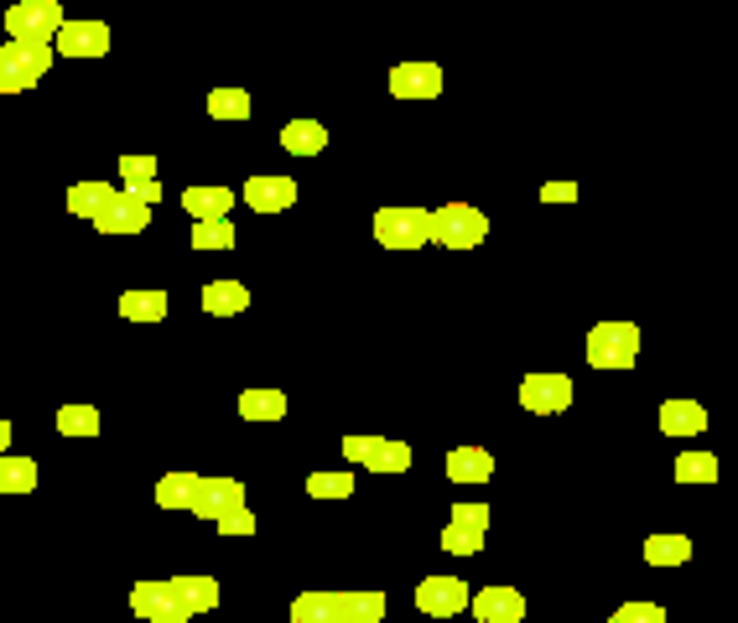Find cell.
<instances>
[{"mask_svg":"<svg viewBox=\"0 0 738 623\" xmlns=\"http://www.w3.org/2000/svg\"><path fill=\"white\" fill-rule=\"evenodd\" d=\"M375 239L385 250H422L427 245V214L422 208H380Z\"/></svg>","mask_w":738,"mask_h":623,"instance_id":"cell-5","label":"cell"},{"mask_svg":"<svg viewBox=\"0 0 738 623\" xmlns=\"http://www.w3.org/2000/svg\"><path fill=\"white\" fill-rule=\"evenodd\" d=\"M6 447H11V422L0 416V457H6Z\"/></svg>","mask_w":738,"mask_h":623,"instance_id":"cell-41","label":"cell"},{"mask_svg":"<svg viewBox=\"0 0 738 623\" xmlns=\"http://www.w3.org/2000/svg\"><path fill=\"white\" fill-rule=\"evenodd\" d=\"M370 623H385V619H370Z\"/></svg>","mask_w":738,"mask_h":623,"instance_id":"cell-42","label":"cell"},{"mask_svg":"<svg viewBox=\"0 0 738 623\" xmlns=\"http://www.w3.org/2000/svg\"><path fill=\"white\" fill-rule=\"evenodd\" d=\"M52 422H58L63 437H100V411L94 405H63Z\"/></svg>","mask_w":738,"mask_h":623,"instance_id":"cell-30","label":"cell"},{"mask_svg":"<svg viewBox=\"0 0 738 623\" xmlns=\"http://www.w3.org/2000/svg\"><path fill=\"white\" fill-rule=\"evenodd\" d=\"M214 530H219V536H256V515H250V509H235V515H224V520H214Z\"/></svg>","mask_w":738,"mask_h":623,"instance_id":"cell-38","label":"cell"},{"mask_svg":"<svg viewBox=\"0 0 738 623\" xmlns=\"http://www.w3.org/2000/svg\"><path fill=\"white\" fill-rule=\"evenodd\" d=\"M447 478L453 484H489L495 478V457L484 447H453L447 453Z\"/></svg>","mask_w":738,"mask_h":623,"instance_id":"cell-17","label":"cell"},{"mask_svg":"<svg viewBox=\"0 0 738 623\" xmlns=\"http://www.w3.org/2000/svg\"><path fill=\"white\" fill-rule=\"evenodd\" d=\"M121 318L162 322V318H167V291H125V297H121Z\"/></svg>","mask_w":738,"mask_h":623,"instance_id":"cell-26","label":"cell"},{"mask_svg":"<svg viewBox=\"0 0 738 623\" xmlns=\"http://www.w3.org/2000/svg\"><path fill=\"white\" fill-rule=\"evenodd\" d=\"M198 473H167L162 484H156V505L162 509H193V499H198Z\"/></svg>","mask_w":738,"mask_h":623,"instance_id":"cell-23","label":"cell"},{"mask_svg":"<svg viewBox=\"0 0 738 623\" xmlns=\"http://www.w3.org/2000/svg\"><path fill=\"white\" fill-rule=\"evenodd\" d=\"M479 546H484V536H468V530H453V525L443 530V551H453V557H474Z\"/></svg>","mask_w":738,"mask_h":623,"instance_id":"cell-39","label":"cell"},{"mask_svg":"<svg viewBox=\"0 0 738 623\" xmlns=\"http://www.w3.org/2000/svg\"><path fill=\"white\" fill-rule=\"evenodd\" d=\"M468 608H474V619L479 623H520L526 619V598H520L516 588H505V582L468 592Z\"/></svg>","mask_w":738,"mask_h":623,"instance_id":"cell-9","label":"cell"},{"mask_svg":"<svg viewBox=\"0 0 738 623\" xmlns=\"http://www.w3.org/2000/svg\"><path fill=\"white\" fill-rule=\"evenodd\" d=\"M63 21H69V17H63V0H21V6L6 11V32H11V42L48 48Z\"/></svg>","mask_w":738,"mask_h":623,"instance_id":"cell-3","label":"cell"},{"mask_svg":"<svg viewBox=\"0 0 738 623\" xmlns=\"http://www.w3.org/2000/svg\"><path fill=\"white\" fill-rule=\"evenodd\" d=\"M131 608L152 623H183L188 619V613L177 608V598L167 592V582H141V588H131Z\"/></svg>","mask_w":738,"mask_h":623,"instance_id":"cell-14","label":"cell"},{"mask_svg":"<svg viewBox=\"0 0 738 623\" xmlns=\"http://www.w3.org/2000/svg\"><path fill=\"white\" fill-rule=\"evenodd\" d=\"M292 623H344L339 598H333V592H302L292 603Z\"/></svg>","mask_w":738,"mask_h":623,"instance_id":"cell-24","label":"cell"},{"mask_svg":"<svg viewBox=\"0 0 738 623\" xmlns=\"http://www.w3.org/2000/svg\"><path fill=\"white\" fill-rule=\"evenodd\" d=\"M453 530H468V536H484V530H489V505H479V499H474V505H464V499H458V505H453Z\"/></svg>","mask_w":738,"mask_h":623,"instance_id":"cell-35","label":"cell"},{"mask_svg":"<svg viewBox=\"0 0 738 623\" xmlns=\"http://www.w3.org/2000/svg\"><path fill=\"white\" fill-rule=\"evenodd\" d=\"M240 416L245 422H281V416H287V395H281V390H245Z\"/></svg>","mask_w":738,"mask_h":623,"instance_id":"cell-25","label":"cell"},{"mask_svg":"<svg viewBox=\"0 0 738 623\" xmlns=\"http://www.w3.org/2000/svg\"><path fill=\"white\" fill-rule=\"evenodd\" d=\"M167 592L177 598V608H183L188 619H198V613H214V608H219V582H214V577H173V582H167Z\"/></svg>","mask_w":738,"mask_h":623,"instance_id":"cell-15","label":"cell"},{"mask_svg":"<svg viewBox=\"0 0 738 623\" xmlns=\"http://www.w3.org/2000/svg\"><path fill=\"white\" fill-rule=\"evenodd\" d=\"M323 146H328V125H318V120H292V125H281V152L318 156Z\"/></svg>","mask_w":738,"mask_h":623,"instance_id":"cell-21","label":"cell"},{"mask_svg":"<svg viewBox=\"0 0 738 623\" xmlns=\"http://www.w3.org/2000/svg\"><path fill=\"white\" fill-rule=\"evenodd\" d=\"M427 239H437L443 250H479L489 239V219L474 203H443L437 214H427Z\"/></svg>","mask_w":738,"mask_h":623,"instance_id":"cell-1","label":"cell"},{"mask_svg":"<svg viewBox=\"0 0 738 623\" xmlns=\"http://www.w3.org/2000/svg\"><path fill=\"white\" fill-rule=\"evenodd\" d=\"M245 203H250L256 214H281V208L297 203V183L292 177H250V183H245Z\"/></svg>","mask_w":738,"mask_h":623,"instance_id":"cell-16","label":"cell"},{"mask_svg":"<svg viewBox=\"0 0 738 623\" xmlns=\"http://www.w3.org/2000/svg\"><path fill=\"white\" fill-rule=\"evenodd\" d=\"M645 561H651V567H687L692 540L687 536H651L645 540Z\"/></svg>","mask_w":738,"mask_h":623,"instance_id":"cell-28","label":"cell"},{"mask_svg":"<svg viewBox=\"0 0 738 623\" xmlns=\"http://www.w3.org/2000/svg\"><path fill=\"white\" fill-rule=\"evenodd\" d=\"M52 68V48H27V42H0V94H27L42 84Z\"/></svg>","mask_w":738,"mask_h":623,"instance_id":"cell-4","label":"cell"},{"mask_svg":"<svg viewBox=\"0 0 738 623\" xmlns=\"http://www.w3.org/2000/svg\"><path fill=\"white\" fill-rule=\"evenodd\" d=\"M183 208H188L198 224L229 219V208H235V193H229V187H188V193H183Z\"/></svg>","mask_w":738,"mask_h":623,"instance_id":"cell-19","label":"cell"},{"mask_svg":"<svg viewBox=\"0 0 738 623\" xmlns=\"http://www.w3.org/2000/svg\"><path fill=\"white\" fill-rule=\"evenodd\" d=\"M520 405H526L531 416H557V411L572 405V380H567V374H526Z\"/></svg>","mask_w":738,"mask_h":623,"instance_id":"cell-7","label":"cell"},{"mask_svg":"<svg viewBox=\"0 0 738 623\" xmlns=\"http://www.w3.org/2000/svg\"><path fill=\"white\" fill-rule=\"evenodd\" d=\"M635 359H640L635 322H599L588 333V364L593 370H635Z\"/></svg>","mask_w":738,"mask_h":623,"instance_id":"cell-2","label":"cell"},{"mask_svg":"<svg viewBox=\"0 0 738 623\" xmlns=\"http://www.w3.org/2000/svg\"><path fill=\"white\" fill-rule=\"evenodd\" d=\"M193 250H235V224L229 219L193 224Z\"/></svg>","mask_w":738,"mask_h":623,"instance_id":"cell-33","label":"cell"},{"mask_svg":"<svg viewBox=\"0 0 738 623\" xmlns=\"http://www.w3.org/2000/svg\"><path fill=\"white\" fill-rule=\"evenodd\" d=\"M52 42H58L63 58H104L110 52V27L104 21H63Z\"/></svg>","mask_w":738,"mask_h":623,"instance_id":"cell-10","label":"cell"},{"mask_svg":"<svg viewBox=\"0 0 738 623\" xmlns=\"http://www.w3.org/2000/svg\"><path fill=\"white\" fill-rule=\"evenodd\" d=\"M37 463L32 457H0V494H32Z\"/></svg>","mask_w":738,"mask_h":623,"instance_id":"cell-29","label":"cell"},{"mask_svg":"<svg viewBox=\"0 0 738 623\" xmlns=\"http://www.w3.org/2000/svg\"><path fill=\"white\" fill-rule=\"evenodd\" d=\"M541 203H578V187H572V183H547V187H541Z\"/></svg>","mask_w":738,"mask_h":623,"instance_id":"cell-40","label":"cell"},{"mask_svg":"<svg viewBox=\"0 0 738 623\" xmlns=\"http://www.w3.org/2000/svg\"><path fill=\"white\" fill-rule=\"evenodd\" d=\"M308 494L312 499H349L354 494V473H312Z\"/></svg>","mask_w":738,"mask_h":623,"instance_id":"cell-34","label":"cell"},{"mask_svg":"<svg viewBox=\"0 0 738 623\" xmlns=\"http://www.w3.org/2000/svg\"><path fill=\"white\" fill-rule=\"evenodd\" d=\"M661 432H666V437H703L707 411L697 401H666L661 405Z\"/></svg>","mask_w":738,"mask_h":623,"instance_id":"cell-18","label":"cell"},{"mask_svg":"<svg viewBox=\"0 0 738 623\" xmlns=\"http://www.w3.org/2000/svg\"><path fill=\"white\" fill-rule=\"evenodd\" d=\"M146 224H152V208L141 198H131V193H115L110 208L94 219V229H100V235H141Z\"/></svg>","mask_w":738,"mask_h":623,"instance_id":"cell-13","label":"cell"},{"mask_svg":"<svg viewBox=\"0 0 738 623\" xmlns=\"http://www.w3.org/2000/svg\"><path fill=\"white\" fill-rule=\"evenodd\" d=\"M245 505V484L240 478H204L198 484V499H193V515L198 520H224Z\"/></svg>","mask_w":738,"mask_h":623,"instance_id":"cell-11","label":"cell"},{"mask_svg":"<svg viewBox=\"0 0 738 623\" xmlns=\"http://www.w3.org/2000/svg\"><path fill=\"white\" fill-rule=\"evenodd\" d=\"M110 198H115V187L110 183H73L69 187V214H79V219H100L104 208H110Z\"/></svg>","mask_w":738,"mask_h":623,"instance_id":"cell-22","label":"cell"},{"mask_svg":"<svg viewBox=\"0 0 738 623\" xmlns=\"http://www.w3.org/2000/svg\"><path fill=\"white\" fill-rule=\"evenodd\" d=\"M416 608H422L427 619H458L468 608V588L458 577H427V582L416 588Z\"/></svg>","mask_w":738,"mask_h":623,"instance_id":"cell-8","label":"cell"},{"mask_svg":"<svg viewBox=\"0 0 738 623\" xmlns=\"http://www.w3.org/2000/svg\"><path fill=\"white\" fill-rule=\"evenodd\" d=\"M333 598H339V613H344V623L385 619V592H333Z\"/></svg>","mask_w":738,"mask_h":623,"instance_id":"cell-27","label":"cell"},{"mask_svg":"<svg viewBox=\"0 0 738 623\" xmlns=\"http://www.w3.org/2000/svg\"><path fill=\"white\" fill-rule=\"evenodd\" d=\"M676 484H718V457L713 453H682L676 457Z\"/></svg>","mask_w":738,"mask_h":623,"instance_id":"cell-32","label":"cell"},{"mask_svg":"<svg viewBox=\"0 0 738 623\" xmlns=\"http://www.w3.org/2000/svg\"><path fill=\"white\" fill-rule=\"evenodd\" d=\"M391 94H395V100H437V94H443V68H437V63H401V68H391Z\"/></svg>","mask_w":738,"mask_h":623,"instance_id":"cell-12","label":"cell"},{"mask_svg":"<svg viewBox=\"0 0 738 623\" xmlns=\"http://www.w3.org/2000/svg\"><path fill=\"white\" fill-rule=\"evenodd\" d=\"M344 457L364 463L370 473H406L412 468V447H406V442H380V437H344Z\"/></svg>","mask_w":738,"mask_h":623,"instance_id":"cell-6","label":"cell"},{"mask_svg":"<svg viewBox=\"0 0 738 623\" xmlns=\"http://www.w3.org/2000/svg\"><path fill=\"white\" fill-rule=\"evenodd\" d=\"M245 307H250V291L240 281H208L204 287V312L208 318H240Z\"/></svg>","mask_w":738,"mask_h":623,"instance_id":"cell-20","label":"cell"},{"mask_svg":"<svg viewBox=\"0 0 738 623\" xmlns=\"http://www.w3.org/2000/svg\"><path fill=\"white\" fill-rule=\"evenodd\" d=\"M609 623H666V608L661 603H624L609 613Z\"/></svg>","mask_w":738,"mask_h":623,"instance_id":"cell-37","label":"cell"},{"mask_svg":"<svg viewBox=\"0 0 738 623\" xmlns=\"http://www.w3.org/2000/svg\"><path fill=\"white\" fill-rule=\"evenodd\" d=\"M208 115L240 125V120H250V94H245V89H214V94H208Z\"/></svg>","mask_w":738,"mask_h":623,"instance_id":"cell-31","label":"cell"},{"mask_svg":"<svg viewBox=\"0 0 738 623\" xmlns=\"http://www.w3.org/2000/svg\"><path fill=\"white\" fill-rule=\"evenodd\" d=\"M121 177H125V193L156 183V156H121Z\"/></svg>","mask_w":738,"mask_h":623,"instance_id":"cell-36","label":"cell"}]
</instances>
